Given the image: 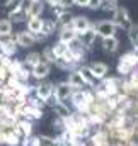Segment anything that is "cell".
<instances>
[{
	"label": "cell",
	"instance_id": "6da1fadb",
	"mask_svg": "<svg viewBox=\"0 0 138 146\" xmlns=\"http://www.w3.org/2000/svg\"><path fill=\"white\" fill-rule=\"evenodd\" d=\"M135 68H138V53L137 51H128V53H125V54L119 56L118 65H116V72H118V75L121 78L131 75Z\"/></svg>",
	"mask_w": 138,
	"mask_h": 146
},
{
	"label": "cell",
	"instance_id": "7a4b0ae2",
	"mask_svg": "<svg viewBox=\"0 0 138 146\" xmlns=\"http://www.w3.org/2000/svg\"><path fill=\"white\" fill-rule=\"evenodd\" d=\"M118 29H123V31H128L131 26H133V19L130 15V10L123 5H118V9L113 12V19H111Z\"/></svg>",
	"mask_w": 138,
	"mask_h": 146
},
{
	"label": "cell",
	"instance_id": "3957f363",
	"mask_svg": "<svg viewBox=\"0 0 138 146\" xmlns=\"http://www.w3.org/2000/svg\"><path fill=\"white\" fill-rule=\"evenodd\" d=\"M92 29L96 33V36L101 37V39H106V37H113L116 36L118 33V27L113 21L106 19V21H97L96 24H92Z\"/></svg>",
	"mask_w": 138,
	"mask_h": 146
},
{
	"label": "cell",
	"instance_id": "277c9868",
	"mask_svg": "<svg viewBox=\"0 0 138 146\" xmlns=\"http://www.w3.org/2000/svg\"><path fill=\"white\" fill-rule=\"evenodd\" d=\"M53 90H55V83L51 82H39L38 85H34V90H33V95H36L39 100H43L44 104H48V100L53 97Z\"/></svg>",
	"mask_w": 138,
	"mask_h": 146
},
{
	"label": "cell",
	"instance_id": "5b68a950",
	"mask_svg": "<svg viewBox=\"0 0 138 146\" xmlns=\"http://www.w3.org/2000/svg\"><path fill=\"white\" fill-rule=\"evenodd\" d=\"M70 26H72V29L77 33V36H80V34H84V33H87V31H90L92 29V22H90V19L87 17V15H73L72 17V21H70Z\"/></svg>",
	"mask_w": 138,
	"mask_h": 146
},
{
	"label": "cell",
	"instance_id": "8992f818",
	"mask_svg": "<svg viewBox=\"0 0 138 146\" xmlns=\"http://www.w3.org/2000/svg\"><path fill=\"white\" fill-rule=\"evenodd\" d=\"M99 85L106 90V94L109 97H116L119 92H121V80L119 78H114V76H106L99 82Z\"/></svg>",
	"mask_w": 138,
	"mask_h": 146
},
{
	"label": "cell",
	"instance_id": "52a82bcc",
	"mask_svg": "<svg viewBox=\"0 0 138 146\" xmlns=\"http://www.w3.org/2000/svg\"><path fill=\"white\" fill-rule=\"evenodd\" d=\"M44 5H46V3H44L43 0L26 2V5H24V15H26V21L31 19V17H43Z\"/></svg>",
	"mask_w": 138,
	"mask_h": 146
},
{
	"label": "cell",
	"instance_id": "ba28073f",
	"mask_svg": "<svg viewBox=\"0 0 138 146\" xmlns=\"http://www.w3.org/2000/svg\"><path fill=\"white\" fill-rule=\"evenodd\" d=\"M50 73H51V65L41 60L36 66L31 68V78H34L38 82H43V80H46L50 76Z\"/></svg>",
	"mask_w": 138,
	"mask_h": 146
},
{
	"label": "cell",
	"instance_id": "9c48e42d",
	"mask_svg": "<svg viewBox=\"0 0 138 146\" xmlns=\"http://www.w3.org/2000/svg\"><path fill=\"white\" fill-rule=\"evenodd\" d=\"M72 92H73V88H72L68 83L63 80V82H58V83L55 85L53 95L56 97L58 102H67V100L70 99V95H72Z\"/></svg>",
	"mask_w": 138,
	"mask_h": 146
},
{
	"label": "cell",
	"instance_id": "30bf717a",
	"mask_svg": "<svg viewBox=\"0 0 138 146\" xmlns=\"http://www.w3.org/2000/svg\"><path fill=\"white\" fill-rule=\"evenodd\" d=\"M14 39H15V44H17L19 48H24V49H31V48L36 44L33 34L27 33L26 29H24V31H17L15 36H14Z\"/></svg>",
	"mask_w": 138,
	"mask_h": 146
},
{
	"label": "cell",
	"instance_id": "8fae6325",
	"mask_svg": "<svg viewBox=\"0 0 138 146\" xmlns=\"http://www.w3.org/2000/svg\"><path fill=\"white\" fill-rule=\"evenodd\" d=\"M65 82L68 83L73 90H84V88L87 87L85 80H84V78H82V75L78 73V68H77V70H73V72L67 73V80H65Z\"/></svg>",
	"mask_w": 138,
	"mask_h": 146
},
{
	"label": "cell",
	"instance_id": "7c38bea8",
	"mask_svg": "<svg viewBox=\"0 0 138 146\" xmlns=\"http://www.w3.org/2000/svg\"><path fill=\"white\" fill-rule=\"evenodd\" d=\"M89 68H90V72H92L94 78H96L97 82H101L102 78H106V76L109 75V65L104 63V61H92V63L89 65Z\"/></svg>",
	"mask_w": 138,
	"mask_h": 146
},
{
	"label": "cell",
	"instance_id": "4fadbf2b",
	"mask_svg": "<svg viewBox=\"0 0 138 146\" xmlns=\"http://www.w3.org/2000/svg\"><path fill=\"white\" fill-rule=\"evenodd\" d=\"M43 115H44L43 114V109H36V107H31L27 104H24L22 109H21V119H27L31 122L43 119Z\"/></svg>",
	"mask_w": 138,
	"mask_h": 146
},
{
	"label": "cell",
	"instance_id": "5bb4252c",
	"mask_svg": "<svg viewBox=\"0 0 138 146\" xmlns=\"http://www.w3.org/2000/svg\"><path fill=\"white\" fill-rule=\"evenodd\" d=\"M58 41H63V42H67V44H70L72 41H75L77 39V33L72 29V26L70 24H65V26H60L58 27Z\"/></svg>",
	"mask_w": 138,
	"mask_h": 146
},
{
	"label": "cell",
	"instance_id": "9a60e30c",
	"mask_svg": "<svg viewBox=\"0 0 138 146\" xmlns=\"http://www.w3.org/2000/svg\"><path fill=\"white\" fill-rule=\"evenodd\" d=\"M14 129L17 131V134H19L21 138L33 136V133H34V126H33V122L27 121V119H19V121H17V126H15Z\"/></svg>",
	"mask_w": 138,
	"mask_h": 146
},
{
	"label": "cell",
	"instance_id": "2e32d148",
	"mask_svg": "<svg viewBox=\"0 0 138 146\" xmlns=\"http://www.w3.org/2000/svg\"><path fill=\"white\" fill-rule=\"evenodd\" d=\"M17 44H15V39L14 37H7V39H2V56H9V58H14L15 53H17Z\"/></svg>",
	"mask_w": 138,
	"mask_h": 146
},
{
	"label": "cell",
	"instance_id": "e0dca14e",
	"mask_svg": "<svg viewBox=\"0 0 138 146\" xmlns=\"http://www.w3.org/2000/svg\"><path fill=\"white\" fill-rule=\"evenodd\" d=\"M22 138L17 134L15 129H5L3 131V145L5 146H21Z\"/></svg>",
	"mask_w": 138,
	"mask_h": 146
},
{
	"label": "cell",
	"instance_id": "ac0fdd59",
	"mask_svg": "<svg viewBox=\"0 0 138 146\" xmlns=\"http://www.w3.org/2000/svg\"><path fill=\"white\" fill-rule=\"evenodd\" d=\"M51 110L55 112V115L63 117V119H68L70 115L73 114V110L68 106V102H56L55 106H51Z\"/></svg>",
	"mask_w": 138,
	"mask_h": 146
},
{
	"label": "cell",
	"instance_id": "d6986e66",
	"mask_svg": "<svg viewBox=\"0 0 138 146\" xmlns=\"http://www.w3.org/2000/svg\"><path fill=\"white\" fill-rule=\"evenodd\" d=\"M101 46H102V49L106 51V53H109V54H114V53L119 49V39H118V36L101 39Z\"/></svg>",
	"mask_w": 138,
	"mask_h": 146
},
{
	"label": "cell",
	"instance_id": "ffe728a7",
	"mask_svg": "<svg viewBox=\"0 0 138 146\" xmlns=\"http://www.w3.org/2000/svg\"><path fill=\"white\" fill-rule=\"evenodd\" d=\"M26 31L31 33V34H38V33H43V17H31L26 21Z\"/></svg>",
	"mask_w": 138,
	"mask_h": 146
},
{
	"label": "cell",
	"instance_id": "44dd1931",
	"mask_svg": "<svg viewBox=\"0 0 138 146\" xmlns=\"http://www.w3.org/2000/svg\"><path fill=\"white\" fill-rule=\"evenodd\" d=\"M78 39H80L82 46H84L87 51H90V49H92V46L96 44V39H97V36H96L94 29H90V31H87V33L80 34V36H78Z\"/></svg>",
	"mask_w": 138,
	"mask_h": 146
},
{
	"label": "cell",
	"instance_id": "7402d4cb",
	"mask_svg": "<svg viewBox=\"0 0 138 146\" xmlns=\"http://www.w3.org/2000/svg\"><path fill=\"white\" fill-rule=\"evenodd\" d=\"M14 33V24L12 21L7 17V19H0V39H7V37H12Z\"/></svg>",
	"mask_w": 138,
	"mask_h": 146
},
{
	"label": "cell",
	"instance_id": "603a6c76",
	"mask_svg": "<svg viewBox=\"0 0 138 146\" xmlns=\"http://www.w3.org/2000/svg\"><path fill=\"white\" fill-rule=\"evenodd\" d=\"M78 73L82 75V78L85 80V83H87L89 88H92V87L97 83V80L94 78V75H92V72H90L89 65H80V66H78Z\"/></svg>",
	"mask_w": 138,
	"mask_h": 146
},
{
	"label": "cell",
	"instance_id": "cb8c5ba5",
	"mask_svg": "<svg viewBox=\"0 0 138 146\" xmlns=\"http://www.w3.org/2000/svg\"><path fill=\"white\" fill-rule=\"evenodd\" d=\"M58 22L51 17V19H43V33L46 34L48 37H51L53 34H56L58 33Z\"/></svg>",
	"mask_w": 138,
	"mask_h": 146
},
{
	"label": "cell",
	"instance_id": "d4e9b609",
	"mask_svg": "<svg viewBox=\"0 0 138 146\" xmlns=\"http://www.w3.org/2000/svg\"><path fill=\"white\" fill-rule=\"evenodd\" d=\"M43 58H41V53H38V51H29L26 56H24V60H22V63L27 66V68H33L36 66L39 61H41Z\"/></svg>",
	"mask_w": 138,
	"mask_h": 146
},
{
	"label": "cell",
	"instance_id": "484cf974",
	"mask_svg": "<svg viewBox=\"0 0 138 146\" xmlns=\"http://www.w3.org/2000/svg\"><path fill=\"white\" fill-rule=\"evenodd\" d=\"M51 49H53V53H55L56 60H58V58H63V56L70 51L68 44H67V42H63V41H56L55 44H51Z\"/></svg>",
	"mask_w": 138,
	"mask_h": 146
},
{
	"label": "cell",
	"instance_id": "4316f807",
	"mask_svg": "<svg viewBox=\"0 0 138 146\" xmlns=\"http://www.w3.org/2000/svg\"><path fill=\"white\" fill-rule=\"evenodd\" d=\"M128 37H130V42L133 46V51L138 53V26L133 24L130 29H128Z\"/></svg>",
	"mask_w": 138,
	"mask_h": 146
},
{
	"label": "cell",
	"instance_id": "83f0119b",
	"mask_svg": "<svg viewBox=\"0 0 138 146\" xmlns=\"http://www.w3.org/2000/svg\"><path fill=\"white\" fill-rule=\"evenodd\" d=\"M41 58H43V61L50 63L51 66H53V65L56 63V56H55V53H53L51 46H46V48L43 49V53H41Z\"/></svg>",
	"mask_w": 138,
	"mask_h": 146
},
{
	"label": "cell",
	"instance_id": "f1b7e54d",
	"mask_svg": "<svg viewBox=\"0 0 138 146\" xmlns=\"http://www.w3.org/2000/svg\"><path fill=\"white\" fill-rule=\"evenodd\" d=\"M38 139H39V146H56V139H55V136L41 134V136H38Z\"/></svg>",
	"mask_w": 138,
	"mask_h": 146
},
{
	"label": "cell",
	"instance_id": "f546056e",
	"mask_svg": "<svg viewBox=\"0 0 138 146\" xmlns=\"http://www.w3.org/2000/svg\"><path fill=\"white\" fill-rule=\"evenodd\" d=\"M51 126H53V129H56L58 133H63V131H65V119L55 115L53 121H51Z\"/></svg>",
	"mask_w": 138,
	"mask_h": 146
},
{
	"label": "cell",
	"instance_id": "4dcf8cb0",
	"mask_svg": "<svg viewBox=\"0 0 138 146\" xmlns=\"http://www.w3.org/2000/svg\"><path fill=\"white\" fill-rule=\"evenodd\" d=\"M21 146H39V139H38V136H27V138H22V141H21Z\"/></svg>",
	"mask_w": 138,
	"mask_h": 146
},
{
	"label": "cell",
	"instance_id": "1f68e13d",
	"mask_svg": "<svg viewBox=\"0 0 138 146\" xmlns=\"http://www.w3.org/2000/svg\"><path fill=\"white\" fill-rule=\"evenodd\" d=\"M90 0H73V7H80V9H89Z\"/></svg>",
	"mask_w": 138,
	"mask_h": 146
},
{
	"label": "cell",
	"instance_id": "d6a6232c",
	"mask_svg": "<svg viewBox=\"0 0 138 146\" xmlns=\"http://www.w3.org/2000/svg\"><path fill=\"white\" fill-rule=\"evenodd\" d=\"M104 0H90V5H89V9L90 10H99L101 7H102Z\"/></svg>",
	"mask_w": 138,
	"mask_h": 146
},
{
	"label": "cell",
	"instance_id": "836d02e7",
	"mask_svg": "<svg viewBox=\"0 0 138 146\" xmlns=\"http://www.w3.org/2000/svg\"><path fill=\"white\" fill-rule=\"evenodd\" d=\"M43 2H44L46 5H50L51 9H53V7H56V5H60V0H43Z\"/></svg>",
	"mask_w": 138,
	"mask_h": 146
},
{
	"label": "cell",
	"instance_id": "e575fe53",
	"mask_svg": "<svg viewBox=\"0 0 138 146\" xmlns=\"http://www.w3.org/2000/svg\"><path fill=\"white\" fill-rule=\"evenodd\" d=\"M3 131H5V129L0 127V145H3Z\"/></svg>",
	"mask_w": 138,
	"mask_h": 146
},
{
	"label": "cell",
	"instance_id": "d590c367",
	"mask_svg": "<svg viewBox=\"0 0 138 146\" xmlns=\"http://www.w3.org/2000/svg\"><path fill=\"white\" fill-rule=\"evenodd\" d=\"M26 2H33V0H26Z\"/></svg>",
	"mask_w": 138,
	"mask_h": 146
}]
</instances>
